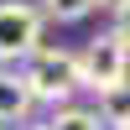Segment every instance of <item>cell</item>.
Masks as SVG:
<instances>
[{"label":"cell","mask_w":130,"mask_h":130,"mask_svg":"<svg viewBox=\"0 0 130 130\" xmlns=\"http://www.w3.org/2000/svg\"><path fill=\"white\" fill-rule=\"evenodd\" d=\"M99 5H109V10H120V5H125V0H99Z\"/></svg>","instance_id":"obj_9"},{"label":"cell","mask_w":130,"mask_h":130,"mask_svg":"<svg viewBox=\"0 0 130 130\" xmlns=\"http://www.w3.org/2000/svg\"><path fill=\"white\" fill-rule=\"evenodd\" d=\"M21 78H26L31 99L52 104V109H62V104L83 89L78 83V52H62V47H37L26 57V68H21Z\"/></svg>","instance_id":"obj_1"},{"label":"cell","mask_w":130,"mask_h":130,"mask_svg":"<svg viewBox=\"0 0 130 130\" xmlns=\"http://www.w3.org/2000/svg\"><path fill=\"white\" fill-rule=\"evenodd\" d=\"M78 83L94 94L115 89V83H130V47L115 31H104V37H94L89 47L78 52Z\"/></svg>","instance_id":"obj_2"},{"label":"cell","mask_w":130,"mask_h":130,"mask_svg":"<svg viewBox=\"0 0 130 130\" xmlns=\"http://www.w3.org/2000/svg\"><path fill=\"white\" fill-rule=\"evenodd\" d=\"M42 21H57V26H68V21H83L99 10V0H42Z\"/></svg>","instance_id":"obj_7"},{"label":"cell","mask_w":130,"mask_h":130,"mask_svg":"<svg viewBox=\"0 0 130 130\" xmlns=\"http://www.w3.org/2000/svg\"><path fill=\"white\" fill-rule=\"evenodd\" d=\"M42 10L31 0H0V62H26L42 47Z\"/></svg>","instance_id":"obj_3"},{"label":"cell","mask_w":130,"mask_h":130,"mask_svg":"<svg viewBox=\"0 0 130 130\" xmlns=\"http://www.w3.org/2000/svg\"><path fill=\"white\" fill-rule=\"evenodd\" d=\"M31 109H37V99H31L26 78L10 73V68H0V125H21Z\"/></svg>","instance_id":"obj_4"},{"label":"cell","mask_w":130,"mask_h":130,"mask_svg":"<svg viewBox=\"0 0 130 130\" xmlns=\"http://www.w3.org/2000/svg\"><path fill=\"white\" fill-rule=\"evenodd\" d=\"M109 31H115V37H120L125 47H130V0H125L120 10H115V26H109Z\"/></svg>","instance_id":"obj_8"},{"label":"cell","mask_w":130,"mask_h":130,"mask_svg":"<svg viewBox=\"0 0 130 130\" xmlns=\"http://www.w3.org/2000/svg\"><path fill=\"white\" fill-rule=\"evenodd\" d=\"M94 115L104 120V130H130V83H115V89H104Z\"/></svg>","instance_id":"obj_5"},{"label":"cell","mask_w":130,"mask_h":130,"mask_svg":"<svg viewBox=\"0 0 130 130\" xmlns=\"http://www.w3.org/2000/svg\"><path fill=\"white\" fill-rule=\"evenodd\" d=\"M37 130H104V120L94 109H83V104H62V109H52V120L37 125Z\"/></svg>","instance_id":"obj_6"}]
</instances>
